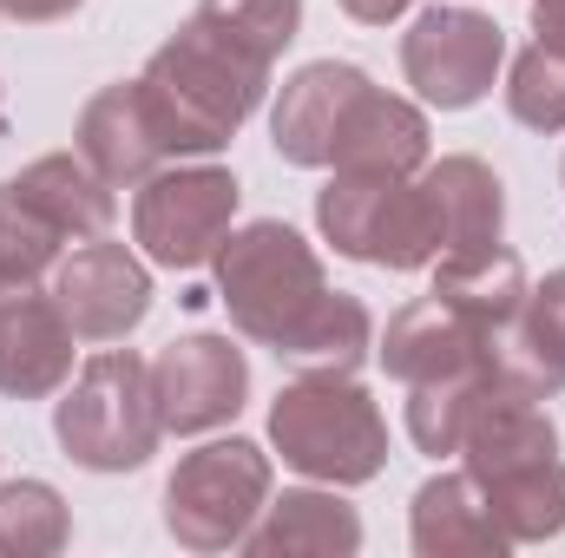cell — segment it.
I'll use <instances>...</instances> for the list:
<instances>
[{
    "instance_id": "cell-1",
    "label": "cell",
    "mask_w": 565,
    "mask_h": 558,
    "mask_svg": "<svg viewBox=\"0 0 565 558\" xmlns=\"http://www.w3.org/2000/svg\"><path fill=\"white\" fill-rule=\"evenodd\" d=\"M217 296L237 335L264 342L296 375H355L369 355V309L322 282V257L277 217L217 244Z\"/></svg>"
},
{
    "instance_id": "cell-2",
    "label": "cell",
    "mask_w": 565,
    "mask_h": 558,
    "mask_svg": "<svg viewBox=\"0 0 565 558\" xmlns=\"http://www.w3.org/2000/svg\"><path fill=\"white\" fill-rule=\"evenodd\" d=\"M270 86V60L217 33L211 20H184L139 73V99L171 158H211L237 139Z\"/></svg>"
},
{
    "instance_id": "cell-3",
    "label": "cell",
    "mask_w": 565,
    "mask_h": 558,
    "mask_svg": "<svg viewBox=\"0 0 565 558\" xmlns=\"http://www.w3.org/2000/svg\"><path fill=\"white\" fill-rule=\"evenodd\" d=\"M467 473L480 500L493 506L500 533L520 539H553L565 526V460H559V427L540 401L493 388L473 420H467Z\"/></svg>"
},
{
    "instance_id": "cell-4",
    "label": "cell",
    "mask_w": 565,
    "mask_h": 558,
    "mask_svg": "<svg viewBox=\"0 0 565 558\" xmlns=\"http://www.w3.org/2000/svg\"><path fill=\"white\" fill-rule=\"evenodd\" d=\"M270 440L282 466L329 486H362L388 466V420L349 375H296L270 408Z\"/></svg>"
},
{
    "instance_id": "cell-5",
    "label": "cell",
    "mask_w": 565,
    "mask_h": 558,
    "mask_svg": "<svg viewBox=\"0 0 565 558\" xmlns=\"http://www.w3.org/2000/svg\"><path fill=\"white\" fill-rule=\"evenodd\" d=\"M316 224L349 264L375 270H422L447 257L440 237V204L427 184V164L415 178H369V171H335L329 191L316 197Z\"/></svg>"
},
{
    "instance_id": "cell-6",
    "label": "cell",
    "mask_w": 565,
    "mask_h": 558,
    "mask_svg": "<svg viewBox=\"0 0 565 558\" xmlns=\"http://www.w3.org/2000/svg\"><path fill=\"white\" fill-rule=\"evenodd\" d=\"M53 433L66 447V460H79L86 473H139L164 440L158 395H151V362L132 348H106L93 355L66 401L53 408Z\"/></svg>"
},
{
    "instance_id": "cell-7",
    "label": "cell",
    "mask_w": 565,
    "mask_h": 558,
    "mask_svg": "<svg viewBox=\"0 0 565 558\" xmlns=\"http://www.w3.org/2000/svg\"><path fill=\"white\" fill-rule=\"evenodd\" d=\"M270 506V460L250 440H211L178 460L164 480V533L191 552L244 546L257 513Z\"/></svg>"
},
{
    "instance_id": "cell-8",
    "label": "cell",
    "mask_w": 565,
    "mask_h": 558,
    "mask_svg": "<svg viewBox=\"0 0 565 558\" xmlns=\"http://www.w3.org/2000/svg\"><path fill=\"white\" fill-rule=\"evenodd\" d=\"M231 217H237V178L224 164H164L132 197V237L164 270L211 264L217 244L231 237Z\"/></svg>"
},
{
    "instance_id": "cell-9",
    "label": "cell",
    "mask_w": 565,
    "mask_h": 558,
    "mask_svg": "<svg viewBox=\"0 0 565 558\" xmlns=\"http://www.w3.org/2000/svg\"><path fill=\"white\" fill-rule=\"evenodd\" d=\"M507 60V40L487 13L473 7H427L422 20L402 33V73L440 112H467L493 93V73Z\"/></svg>"
},
{
    "instance_id": "cell-10",
    "label": "cell",
    "mask_w": 565,
    "mask_h": 558,
    "mask_svg": "<svg viewBox=\"0 0 565 558\" xmlns=\"http://www.w3.org/2000/svg\"><path fill=\"white\" fill-rule=\"evenodd\" d=\"M151 395H158L164 433H211L237 420L250 395V362L231 335H178L151 362Z\"/></svg>"
},
{
    "instance_id": "cell-11",
    "label": "cell",
    "mask_w": 565,
    "mask_h": 558,
    "mask_svg": "<svg viewBox=\"0 0 565 558\" xmlns=\"http://www.w3.org/2000/svg\"><path fill=\"white\" fill-rule=\"evenodd\" d=\"M53 302L79 342H126L151 309V277L126 244L86 237L73 257L53 264Z\"/></svg>"
},
{
    "instance_id": "cell-12",
    "label": "cell",
    "mask_w": 565,
    "mask_h": 558,
    "mask_svg": "<svg viewBox=\"0 0 565 558\" xmlns=\"http://www.w3.org/2000/svg\"><path fill=\"white\" fill-rule=\"evenodd\" d=\"M73 329L53 302V289L0 277V395L46 401L73 382Z\"/></svg>"
},
{
    "instance_id": "cell-13",
    "label": "cell",
    "mask_w": 565,
    "mask_h": 558,
    "mask_svg": "<svg viewBox=\"0 0 565 558\" xmlns=\"http://www.w3.org/2000/svg\"><path fill=\"white\" fill-rule=\"evenodd\" d=\"M493 342L480 322H467L454 302H440L427 289L422 302H408L395 322H388V342H382V368L408 388L422 382H460V375H493Z\"/></svg>"
},
{
    "instance_id": "cell-14",
    "label": "cell",
    "mask_w": 565,
    "mask_h": 558,
    "mask_svg": "<svg viewBox=\"0 0 565 558\" xmlns=\"http://www.w3.org/2000/svg\"><path fill=\"white\" fill-rule=\"evenodd\" d=\"M375 79L349 60H316L302 73H289L277 99V119H270V139H277L282 164H302V171H322L335 164V139H342V119L355 112V99L369 93Z\"/></svg>"
},
{
    "instance_id": "cell-15",
    "label": "cell",
    "mask_w": 565,
    "mask_h": 558,
    "mask_svg": "<svg viewBox=\"0 0 565 558\" xmlns=\"http://www.w3.org/2000/svg\"><path fill=\"white\" fill-rule=\"evenodd\" d=\"M79 158L119 191H139L151 171H164L171 164V151L158 139V126H151V112H145L139 99V79H119V86H106V93H93L86 99V112H79Z\"/></svg>"
},
{
    "instance_id": "cell-16",
    "label": "cell",
    "mask_w": 565,
    "mask_h": 558,
    "mask_svg": "<svg viewBox=\"0 0 565 558\" xmlns=\"http://www.w3.org/2000/svg\"><path fill=\"white\" fill-rule=\"evenodd\" d=\"M493 382L526 401H553L565 388V270L526 289L520 315L493 342Z\"/></svg>"
},
{
    "instance_id": "cell-17",
    "label": "cell",
    "mask_w": 565,
    "mask_h": 558,
    "mask_svg": "<svg viewBox=\"0 0 565 558\" xmlns=\"http://www.w3.org/2000/svg\"><path fill=\"white\" fill-rule=\"evenodd\" d=\"M422 164H427V119L408 106V99H395V93L369 86V93L355 99V112L342 119V139H335V171L415 178Z\"/></svg>"
},
{
    "instance_id": "cell-18",
    "label": "cell",
    "mask_w": 565,
    "mask_h": 558,
    "mask_svg": "<svg viewBox=\"0 0 565 558\" xmlns=\"http://www.w3.org/2000/svg\"><path fill=\"white\" fill-rule=\"evenodd\" d=\"M13 191H20L66 244H86V237H106V230H113V184H106L86 158H73V151L33 158V164L13 178Z\"/></svg>"
},
{
    "instance_id": "cell-19",
    "label": "cell",
    "mask_w": 565,
    "mask_h": 558,
    "mask_svg": "<svg viewBox=\"0 0 565 558\" xmlns=\"http://www.w3.org/2000/svg\"><path fill=\"white\" fill-rule=\"evenodd\" d=\"M513 539L500 533L493 506L480 500L473 473H434L415 493V552L427 558H473V552H507Z\"/></svg>"
},
{
    "instance_id": "cell-20",
    "label": "cell",
    "mask_w": 565,
    "mask_h": 558,
    "mask_svg": "<svg viewBox=\"0 0 565 558\" xmlns=\"http://www.w3.org/2000/svg\"><path fill=\"white\" fill-rule=\"evenodd\" d=\"M434 296L454 302L467 322H480L487 335H507V322L526 302V264L507 244H480V250H454L434 270Z\"/></svg>"
},
{
    "instance_id": "cell-21",
    "label": "cell",
    "mask_w": 565,
    "mask_h": 558,
    "mask_svg": "<svg viewBox=\"0 0 565 558\" xmlns=\"http://www.w3.org/2000/svg\"><path fill=\"white\" fill-rule=\"evenodd\" d=\"M270 519L250 526V552L289 558V552H355L362 546V519L355 506H342L335 493H282L264 506Z\"/></svg>"
},
{
    "instance_id": "cell-22",
    "label": "cell",
    "mask_w": 565,
    "mask_h": 558,
    "mask_svg": "<svg viewBox=\"0 0 565 558\" xmlns=\"http://www.w3.org/2000/svg\"><path fill=\"white\" fill-rule=\"evenodd\" d=\"M427 184H434V204H440V237H447V257H454V250L500 244V224H507V191H500V178H493L480 158H440V164H427Z\"/></svg>"
},
{
    "instance_id": "cell-23",
    "label": "cell",
    "mask_w": 565,
    "mask_h": 558,
    "mask_svg": "<svg viewBox=\"0 0 565 558\" xmlns=\"http://www.w3.org/2000/svg\"><path fill=\"white\" fill-rule=\"evenodd\" d=\"M500 382L493 375H460V382H422V388H408V433H415V447L422 453H460V440H467V420L473 408L493 395Z\"/></svg>"
},
{
    "instance_id": "cell-24",
    "label": "cell",
    "mask_w": 565,
    "mask_h": 558,
    "mask_svg": "<svg viewBox=\"0 0 565 558\" xmlns=\"http://www.w3.org/2000/svg\"><path fill=\"white\" fill-rule=\"evenodd\" d=\"M66 539H73V519L46 480H7L0 486V552H60Z\"/></svg>"
},
{
    "instance_id": "cell-25",
    "label": "cell",
    "mask_w": 565,
    "mask_h": 558,
    "mask_svg": "<svg viewBox=\"0 0 565 558\" xmlns=\"http://www.w3.org/2000/svg\"><path fill=\"white\" fill-rule=\"evenodd\" d=\"M507 112L533 132H565V46H526L507 79Z\"/></svg>"
},
{
    "instance_id": "cell-26",
    "label": "cell",
    "mask_w": 565,
    "mask_h": 558,
    "mask_svg": "<svg viewBox=\"0 0 565 558\" xmlns=\"http://www.w3.org/2000/svg\"><path fill=\"white\" fill-rule=\"evenodd\" d=\"M198 20H211L217 33H231L237 46L277 66V53L302 26V0H198Z\"/></svg>"
},
{
    "instance_id": "cell-27",
    "label": "cell",
    "mask_w": 565,
    "mask_h": 558,
    "mask_svg": "<svg viewBox=\"0 0 565 558\" xmlns=\"http://www.w3.org/2000/svg\"><path fill=\"white\" fill-rule=\"evenodd\" d=\"M60 250H66V237L13 191V178L0 184V277H20V282H33V277H46L53 264H60Z\"/></svg>"
},
{
    "instance_id": "cell-28",
    "label": "cell",
    "mask_w": 565,
    "mask_h": 558,
    "mask_svg": "<svg viewBox=\"0 0 565 558\" xmlns=\"http://www.w3.org/2000/svg\"><path fill=\"white\" fill-rule=\"evenodd\" d=\"M86 0H0V13H13V20H26V26H40V20H66V13H79Z\"/></svg>"
},
{
    "instance_id": "cell-29",
    "label": "cell",
    "mask_w": 565,
    "mask_h": 558,
    "mask_svg": "<svg viewBox=\"0 0 565 558\" xmlns=\"http://www.w3.org/2000/svg\"><path fill=\"white\" fill-rule=\"evenodd\" d=\"M349 20H362V26H388V20H402L415 0H335Z\"/></svg>"
},
{
    "instance_id": "cell-30",
    "label": "cell",
    "mask_w": 565,
    "mask_h": 558,
    "mask_svg": "<svg viewBox=\"0 0 565 558\" xmlns=\"http://www.w3.org/2000/svg\"><path fill=\"white\" fill-rule=\"evenodd\" d=\"M533 33L540 46H565V0H533Z\"/></svg>"
},
{
    "instance_id": "cell-31",
    "label": "cell",
    "mask_w": 565,
    "mask_h": 558,
    "mask_svg": "<svg viewBox=\"0 0 565 558\" xmlns=\"http://www.w3.org/2000/svg\"><path fill=\"white\" fill-rule=\"evenodd\" d=\"M0 126H7V99H0Z\"/></svg>"
}]
</instances>
